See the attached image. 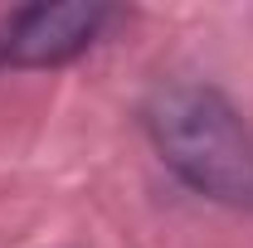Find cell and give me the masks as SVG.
Listing matches in <instances>:
<instances>
[{
  "label": "cell",
  "instance_id": "1",
  "mask_svg": "<svg viewBox=\"0 0 253 248\" xmlns=\"http://www.w3.org/2000/svg\"><path fill=\"white\" fill-rule=\"evenodd\" d=\"M141 126L180 185L229 209H253V126L214 83L170 78L151 88Z\"/></svg>",
  "mask_w": 253,
  "mask_h": 248
},
{
  "label": "cell",
  "instance_id": "2",
  "mask_svg": "<svg viewBox=\"0 0 253 248\" xmlns=\"http://www.w3.org/2000/svg\"><path fill=\"white\" fill-rule=\"evenodd\" d=\"M107 20H112V10L97 5V0L20 5L0 25V63H10V68H59V63H73L78 54H88L97 44Z\"/></svg>",
  "mask_w": 253,
  "mask_h": 248
}]
</instances>
